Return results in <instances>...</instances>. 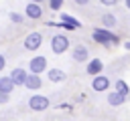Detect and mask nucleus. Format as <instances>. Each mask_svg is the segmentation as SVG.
<instances>
[{
	"mask_svg": "<svg viewBox=\"0 0 130 121\" xmlns=\"http://www.w3.org/2000/svg\"><path fill=\"white\" fill-rule=\"evenodd\" d=\"M69 48H71V42H69L67 34H53V38H51V50L55 54H63Z\"/></svg>",
	"mask_w": 130,
	"mask_h": 121,
	"instance_id": "nucleus-2",
	"label": "nucleus"
},
{
	"mask_svg": "<svg viewBox=\"0 0 130 121\" xmlns=\"http://www.w3.org/2000/svg\"><path fill=\"white\" fill-rule=\"evenodd\" d=\"M8 101H10V95H6V93L0 91V105H6Z\"/></svg>",
	"mask_w": 130,
	"mask_h": 121,
	"instance_id": "nucleus-20",
	"label": "nucleus"
},
{
	"mask_svg": "<svg viewBox=\"0 0 130 121\" xmlns=\"http://www.w3.org/2000/svg\"><path fill=\"white\" fill-rule=\"evenodd\" d=\"M114 91H116V93H120V95H124L126 99L130 97V87H128V83H126L124 79H118V81L114 83Z\"/></svg>",
	"mask_w": 130,
	"mask_h": 121,
	"instance_id": "nucleus-16",
	"label": "nucleus"
},
{
	"mask_svg": "<svg viewBox=\"0 0 130 121\" xmlns=\"http://www.w3.org/2000/svg\"><path fill=\"white\" fill-rule=\"evenodd\" d=\"M49 71V65H47V58L43 56V54H39V56H32L30 60H28V73L30 75H43V73H47Z\"/></svg>",
	"mask_w": 130,
	"mask_h": 121,
	"instance_id": "nucleus-3",
	"label": "nucleus"
},
{
	"mask_svg": "<svg viewBox=\"0 0 130 121\" xmlns=\"http://www.w3.org/2000/svg\"><path fill=\"white\" fill-rule=\"evenodd\" d=\"M10 81L14 83V87H24V83H26V77H28V71L26 69H22V67H16V69H12L10 71Z\"/></svg>",
	"mask_w": 130,
	"mask_h": 121,
	"instance_id": "nucleus-8",
	"label": "nucleus"
},
{
	"mask_svg": "<svg viewBox=\"0 0 130 121\" xmlns=\"http://www.w3.org/2000/svg\"><path fill=\"white\" fill-rule=\"evenodd\" d=\"M24 87H26L28 91H39V89L43 87V79H41L39 75H30V73H28V77H26V83H24Z\"/></svg>",
	"mask_w": 130,
	"mask_h": 121,
	"instance_id": "nucleus-13",
	"label": "nucleus"
},
{
	"mask_svg": "<svg viewBox=\"0 0 130 121\" xmlns=\"http://www.w3.org/2000/svg\"><path fill=\"white\" fill-rule=\"evenodd\" d=\"M110 87H112V81L106 75H98L91 79V89L95 93H106V91H110Z\"/></svg>",
	"mask_w": 130,
	"mask_h": 121,
	"instance_id": "nucleus-6",
	"label": "nucleus"
},
{
	"mask_svg": "<svg viewBox=\"0 0 130 121\" xmlns=\"http://www.w3.org/2000/svg\"><path fill=\"white\" fill-rule=\"evenodd\" d=\"M0 91L6 95H10L14 91V83L10 81V77H0Z\"/></svg>",
	"mask_w": 130,
	"mask_h": 121,
	"instance_id": "nucleus-17",
	"label": "nucleus"
},
{
	"mask_svg": "<svg viewBox=\"0 0 130 121\" xmlns=\"http://www.w3.org/2000/svg\"><path fill=\"white\" fill-rule=\"evenodd\" d=\"M71 58L75 60V63H89V50H87V46L85 44H75L73 48H71Z\"/></svg>",
	"mask_w": 130,
	"mask_h": 121,
	"instance_id": "nucleus-7",
	"label": "nucleus"
},
{
	"mask_svg": "<svg viewBox=\"0 0 130 121\" xmlns=\"http://www.w3.org/2000/svg\"><path fill=\"white\" fill-rule=\"evenodd\" d=\"M8 18H10L14 24H20V22H24V14H18V12H10V14H8Z\"/></svg>",
	"mask_w": 130,
	"mask_h": 121,
	"instance_id": "nucleus-19",
	"label": "nucleus"
},
{
	"mask_svg": "<svg viewBox=\"0 0 130 121\" xmlns=\"http://www.w3.org/2000/svg\"><path fill=\"white\" fill-rule=\"evenodd\" d=\"M41 44H43V34L39 30H32L24 36V48L26 50H39Z\"/></svg>",
	"mask_w": 130,
	"mask_h": 121,
	"instance_id": "nucleus-4",
	"label": "nucleus"
},
{
	"mask_svg": "<svg viewBox=\"0 0 130 121\" xmlns=\"http://www.w3.org/2000/svg\"><path fill=\"white\" fill-rule=\"evenodd\" d=\"M116 4H118V0H102V6H108V8L116 6Z\"/></svg>",
	"mask_w": 130,
	"mask_h": 121,
	"instance_id": "nucleus-21",
	"label": "nucleus"
},
{
	"mask_svg": "<svg viewBox=\"0 0 130 121\" xmlns=\"http://www.w3.org/2000/svg\"><path fill=\"white\" fill-rule=\"evenodd\" d=\"M91 38L100 46H106V48H112V46H118L120 44V36L114 30H108V28H102V26L91 30Z\"/></svg>",
	"mask_w": 130,
	"mask_h": 121,
	"instance_id": "nucleus-1",
	"label": "nucleus"
},
{
	"mask_svg": "<svg viewBox=\"0 0 130 121\" xmlns=\"http://www.w3.org/2000/svg\"><path fill=\"white\" fill-rule=\"evenodd\" d=\"M4 67H6V56L0 54V71H4Z\"/></svg>",
	"mask_w": 130,
	"mask_h": 121,
	"instance_id": "nucleus-22",
	"label": "nucleus"
},
{
	"mask_svg": "<svg viewBox=\"0 0 130 121\" xmlns=\"http://www.w3.org/2000/svg\"><path fill=\"white\" fill-rule=\"evenodd\" d=\"M106 99H108V105H112V107H120V105L126 103V97L120 95V93H116V91H110L106 95Z\"/></svg>",
	"mask_w": 130,
	"mask_h": 121,
	"instance_id": "nucleus-14",
	"label": "nucleus"
},
{
	"mask_svg": "<svg viewBox=\"0 0 130 121\" xmlns=\"http://www.w3.org/2000/svg\"><path fill=\"white\" fill-rule=\"evenodd\" d=\"M47 79H49L51 83H63V81L67 79V75H65L63 69H49V71H47Z\"/></svg>",
	"mask_w": 130,
	"mask_h": 121,
	"instance_id": "nucleus-12",
	"label": "nucleus"
},
{
	"mask_svg": "<svg viewBox=\"0 0 130 121\" xmlns=\"http://www.w3.org/2000/svg\"><path fill=\"white\" fill-rule=\"evenodd\" d=\"M122 46H124V48H126V50H130V40H126V42H124V44H122Z\"/></svg>",
	"mask_w": 130,
	"mask_h": 121,
	"instance_id": "nucleus-24",
	"label": "nucleus"
},
{
	"mask_svg": "<svg viewBox=\"0 0 130 121\" xmlns=\"http://www.w3.org/2000/svg\"><path fill=\"white\" fill-rule=\"evenodd\" d=\"M75 6H87V0H75Z\"/></svg>",
	"mask_w": 130,
	"mask_h": 121,
	"instance_id": "nucleus-23",
	"label": "nucleus"
},
{
	"mask_svg": "<svg viewBox=\"0 0 130 121\" xmlns=\"http://www.w3.org/2000/svg\"><path fill=\"white\" fill-rule=\"evenodd\" d=\"M124 6H126V8L130 10V0H126V2H124Z\"/></svg>",
	"mask_w": 130,
	"mask_h": 121,
	"instance_id": "nucleus-25",
	"label": "nucleus"
},
{
	"mask_svg": "<svg viewBox=\"0 0 130 121\" xmlns=\"http://www.w3.org/2000/svg\"><path fill=\"white\" fill-rule=\"evenodd\" d=\"M102 71H104L102 58H89V63L85 65V73L89 77H98V75H102Z\"/></svg>",
	"mask_w": 130,
	"mask_h": 121,
	"instance_id": "nucleus-11",
	"label": "nucleus"
},
{
	"mask_svg": "<svg viewBox=\"0 0 130 121\" xmlns=\"http://www.w3.org/2000/svg\"><path fill=\"white\" fill-rule=\"evenodd\" d=\"M24 16L30 18V20H39V18L43 16V6H41L39 2H28V4L24 6Z\"/></svg>",
	"mask_w": 130,
	"mask_h": 121,
	"instance_id": "nucleus-10",
	"label": "nucleus"
},
{
	"mask_svg": "<svg viewBox=\"0 0 130 121\" xmlns=\"http://www.w3.org/2000/svg\"><path fill=\"white\" fill-rule=\"evenodd\" d=\"M49 8H51L53 12H59V10L63 8V0H49Z\"/></svg>",
	"mask_w": 130,
	"mask_h": 121,
	"instance_id": "nucleus-18",
	"label": "nucleus"
},
{
	"mask_svg": "<svg viewBox=\"0 0 130 121\" xmlns=\"http://www.w3.org/2000/svg\"><path fill=\"white\" fill-rule=\"evenodd\" d=\"M49 97L47 95H30L28 99V107L30 111H47L49 109Z\"/></svg>",
	"mask_w": 130,
	"mask_h": 121,
	"instance_id": "nucleus-5",
	"label": "nucleus"
},
{
	"mask_svg": "<svg viewBox=\"0 0 130 121\" xmlns=\"http://www.w3.org/2000/svg\"><path fill=\"white\" fill-rule=\"evenodd\" d=\"M118 24V20H116V16H114V12H106V14H102V28H114Z\"/></svg>",
	"mask_w": 130,
	"mask_h": 121,
	"instance_id": "nucleus-15",
	"label": "nucleus"
},
{
	"mask_svg": "<svg viewBox=\"0 0 130 121\" xmlns=\"http://www.w3.org/2000/svg\"><path fill=\"white\" fill-rule=\"evenodd\" d=\"M59 24L65 30H77V28H81V22L75 16H71V14H59Z\"/></svg>",
	"mask_w": 130,
	"mask_h": 121,
	"instance_id": "nucleus-9",
	"label": "nucleus"
}]
</instances>
